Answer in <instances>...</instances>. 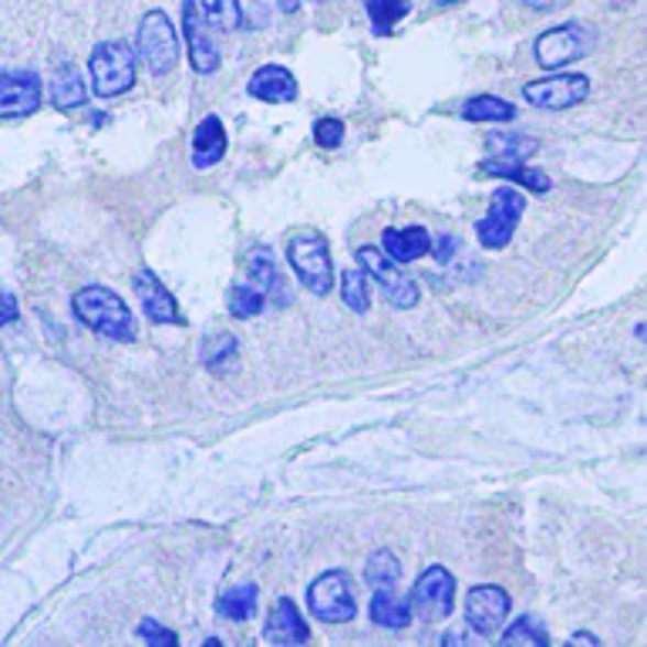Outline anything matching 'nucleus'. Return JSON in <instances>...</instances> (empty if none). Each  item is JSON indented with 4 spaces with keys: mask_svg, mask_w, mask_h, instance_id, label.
<instances>
[{
    "mask_svg": "<svg viewBox=\"0 0 647 647\" xmlns=\"http://www.w3.org/2000/svg\"><path fill=\"white\" fill-rule=\"evenodd\" d=\"M72 314L98 338L119 341V344H132L139 338L135 314L129 310V304L116 290H108V287H98V284L81 287L72 297Z\"/></svg>",
    "mask_w": 647,
    "mask_h": 647,
    "instance_id": "obj_1",
    "label": "nucleus"
},
{
    "mask_svg": "<svg viewBox=\"0 0 647 647\" xmlns=\"http://www.w3.org/2000/svg\"><path fill=\"white\" fill-rule=\"evenodd\" d=\"M287 263L294 270V277L300 281L304 290H310L314 297H328L335 290V260H331V246L317 230H300L290 237L287 243Z\"/></svg>",
    "mask_w": 647,
    "mask_h": 647,
    "instance_id": "obj_2",
    "label": "nucleus"
},
{
    "mask_svg": "<svg viewBox=\"0 0 647 647\" xmlns=\"http://www.w3.org/2000/svg\"><path fill=\"white\" fill-rule=\"evenodd\" d=\"M91 91L98 98H119L135 88V51L125 41H101L88 54Z\"/></svg>",
    "mask_w": 647,
    "mask_h": 647,
    "instance_id": "obj_3",
    "label": "nucleus"
},
{
    "mask_svg": "<svg viewBox=\"0 0 647 647\" xmlns=\"http://www.w3.org/2000/svg\"><path fill=\"white\" fill-rule=\"evenodd\" d=\"M307 607L317 621L324 624H351L358 614V601H354V580L344 570H328L320 573L310 586H307Z\"/></svg>",
    "mask_w": 647,
    "mask_h": 647,
    "instance_id": "obj_4",
    "label": "nucleus"
},
{
    "mask_svg": "<svg viewBox=\"0 0 647 647\" xmlns=\"http://www.w3.org/2000/svg\"><path fill=\"white\" fill-rule=\"evenodd\" d=\"M358 266L368 274V281H374L377 287H382V294L388 297V304L392 307H398V310H408V307H415L418 304V297H421V290H418V284L405 274V270L382 250V246H374V243H368V246H358Z\"/></svg>",
    "mask_w": 647,
    "mask_h": 647,
    "instance_id": "obj_5",
    "label": "nucleus"
},
{
    "mask_svg": "<svg viewBox=\"0 0 647 647\" xmlns=\"http://www.w3.org/2000/svg\"><path fill=\"white\" fill-rule=\"evenodd\" d=\"M593 51V31L583 28L580 21H567V24H557L550 31H544L536 37L533 44V58L539 68L547 72H560L580 58H586V54Z\"/></svg>",
    "mask_w": 647,
    "mask_h": 647,
    "instance_id": "obj_6",
    "label": "nucleus"
},
{
    "mask_svg": "<svg viewBox=\"0 0 647 647\" xmlns=\"http://www.w3.org/2000/svg\"><path fill=\"white\" fill-rule=\"evenodd\" d=\"M139 58L152 78L169 75L179 62V34L166 11H149L139 21Z\"/></svg>",
    "mask_w": 647,
    "mask_h": 647,
    "instance_id": "obj_7",
    "label": "nucleus"
},
{
    "mask_svg": "<svg viewBox=\"0 0 647 647\" xmlns=\"http://www.w3.org/2000/svg\"><path fill=\"white\" fill-rule=\"evenodd\" d=\"M412 617L418 621H446L456 611V577L452 570H446L442 563H431L428 570L418 573V580L412 583V597H408Z\"/></svg>",
    "mask_w": 647,
    "mask_h": 647,
    "instance_id": "obj_8",
    "label": "nucleus"
},
{
    "mask_svg": "<svg viewBox=\"0 0 647 647\" xmlns=\"http://www.w3.org/2000/svg\"><path fill=\"white\" fill-rule=\"evenodd\" d=\"M526 212V196L519 189H496L490 196V206H485V216L475 223V237L485 250H503L513 233L519 230V220Z\"/></svg>",
    "mask_w": 647,
    "mask_h": 647,
    "instance_id": "obj_9",
    "label": "nucleus"
},
{
    "mask_svg": "<svg viewBox=\"0 0 647 647\" xmlns=\"http://www.w3.org/2000/svg\"><path fill=\"white\" fill-rule=\"evenodd\" d=\"M523 98L544 112H567V108L590 98V78L577 72H557L547 78H536L523 85Z\"/></svg>",
    "mask_w": 647,
    "mask_h": 647,
    "instance_id": "obj_10",
    "label": "nucleus"
},
{
    "mask_svg": "<svg viewBox=\"0 0 647 647\" xmlns=\"http://www.w3.org/2000/svg\"><path fill=\"white\" fill-rule=\"evenodd\" d=\"M509 593L500 583H475L465 593V624L479 634V637H496L509 617Z\"/></svg>",
    "mask_w": 647,
    "mask_h": 647,
    "instance_id": "obj_11",
    "label": "nucleus"
},
{
    "mask_svg": "<svg viewBox=\"0 0 647 647\" xmlns=\"http://www.w3.org/2000/svg\"><path fill=\"white\" fill-rule=\"evenodd\" d=\"M132 290H135V297H139V304H142V314L152 320V324H166V328H183L186 324V317H183V310H179V304H176V297H173V290L162 284L152 270H135V277H132Z\"/></svg>",
    "mask_w": 647,
    "mask_h": 647,
    "instance_id": "obj_12",
    "label": "nucleus"
},
{
    "mask_svg": "<svg viewBox=\"0 0 647 647\" xmlns=\"http://www.w3.org/2000/svg\"><path fill=\"white\" fill-rule=\"evenodd\" d=\"M243 266H246V284H253L266 304H277V307H287L290 304V290L281 277V266H277V256L270 246L256 243L243 253Z\"/></svg>",
    "mask_w": 647,
    "mask_h": 647,
    "instance_id": "obj_13",
    "label": "nucleus"
},
{
    "mask_svg": "<svg viewBox=\"0 0 647 647\" xmlns=\"http://www.w3.org/2000/svg\"><path fill=\"white\" fill-rule=\"evenodd\" d=\"M41 95V78L34 72H0V119L34 116Z\"/></svg>",
    "mask_w": 647,
    "mask_h": 647,
    "instance_id": "obj_14",
    "label": "nucleus"
},
{
    "mask_svg": "<svg viewBox=\"0 0 647 647\" xmlns=\"http://www.w3.org/2000/svg\"><path fill=\"white\" fill-rule=\"evenodd\" d=\"M183 34H186V47H189V68L196 75H212L220 72V51L209 41L206 28H202V14L196 0H183Z\"/></svg>",
    "mask_w": 647,
    "mask_h": 647,
    "instance_id": "obj_15",
    "label": "nucleus"
},
{
    "mask_svg": "<svg viewBox=\"0 0 647 647\" xmlns=\"http://www.w3.org/2000/svg\"><path fill=\"white\" fill-rule=\"evenodd\" d=\"M246 95L263 105H290V101H297L300 85H297L294 72L284 65H260L246 81Z\"/></svg>",
    "mask_w": 647,
    "mask_h": 647,
    "instance_id": "obj_16",
    "label": "nucleus"
},
{
    "mask_svg": "<svg viewBox=\"0 0 647 647\" xmlns=\"http://www.w3.org/2000/svg\"><path fill=\"white\" fill-rule=\"evenodd\" d=\"M263 637H266L270 644H284V647H290V644H307V640H310V627H307V621H304L297 601H290V597H277V601H274V607H270V614H266Z\"/></svg>",
    "mask_w": 647,
    "mask_h": 647,
    "instance_id": "obj_17",
    "label": "nucleus"
},
{
    "mask_svg": "<svg viewBox=\"0 0 647 647\" xmlns=\"http://www.w3.org/2000/svg\"><path fill=\"white\" fill-rule=\"evenodd\" d=\"M230 149V135H227V125L220 116H206L196 132H193V149H189V158L196 169H209L216 166V162H223Z\"/></svg>",
    "mask_w": 647,
    "mask_h": 647,
    "instance_id": "obj_18",
    "label": "nucleus"
},
{
    "mask_svg": "<svg viewBox=\"0 0 647 647\" xmlns=\"http://www.w3.org/2000/svg\"><path fill=\"white\" fill-rule=\"evenodd\" d=\"M490 179H503V183H513L519 189H529L536 196H547L553 189V179L544 173V169H536V166H526L523 158H493V162H482L479 166Z\"/></svg>",
    "mask_w": 647,
    "mask_h": 647,
    "instance_id": "obj_19",
    "label": "nucleus"
},
{
    "mask_svg": "<svg viewBox=\"0 0 647 647\" xmlns=\"http://www.w3.org/2000/svg\"><path fill=\"white\" fill-rule=\"evenodd\" d=\"M382 250H385L398 266H405V263H415V260L428 256L431 237H428L425 227H388V230L382 233Z\"/></svg>",
    "mask_w": 647,
    "mask_h": 647,
    "instance_id": "obj_20",
    "label": "nucleus"
},
{
    "mask_svg": "<svg viewBox=\"0 0 647 647\" xmlns=\"http://www.w3.org/2000/svg\"><path fill=\"white\" fill-rule=\"evenodd\" d=\"M88 101V81L78 65H58L51 75V105L62 112H75Z\"/></svg>",
    "mask_w": 647,
    "mask_h": 647,
    "instance_id": "obj_21",
    "label": "nucleus"
},
{
    "mask_svg": "<svg viewBox=\"0 0 647 647\" xmlns=\"http://www.w3.org/2000/svg\"><path fill=\"white\" fill-rule=\"evenodd\" d=\"M371 621L377 627H388V630H402L412 624V607L405 597H398V593L392 586H377L374 597H371Z\"/></svg>",
    "mask_w": 647,
    "mask_h": 647,
    "instance_id": "obj_22",
    "label": "nucleus"
},
{
    "mask_svg": "<svg viewBox=\"0 0 647 647\" xmlns=\"http://www.w3.org/2000/svg\"><path fill=\"white\" fill-rule=\"evenodd\" d=\"M459 116L465 122H513L516 108H513V101H506L500 95H472L462 101Z\"/></svg>",
    "mask_w": 647,
    "mask_h": 647,
    "instance_id": "obj_23",
    "label": "nucleus"
},
{
    "mask_svg": "<svg viewBox=\"0 0 647 647\" xmlns=\"http://www.w3.org/2000/svg\"><path fill=\"white\" fill-rule=\"evenodd\" d=\"M240 358V341L230 331H216L202 341V364L216 374H223L227 368H233Z\"/></svg>",
    "mask_w": 647,
    "mask_h": 647,
    "instance_id": "obj_24",
    "label": "nucleus"
},
{
    "mask_svg": "<svg viewBox=\"0 0 647 647\" xmlns=\"http://www.w3.org/2000/svg\"><path fill=\"white\" fill-rule=\"evenodd\" d=\"M364 11L371 21L374 34H392L398 21H405L412 14V0H364Z\"/></svg>",
    "mask_w": 647,
    "mask_h": 647,
    "instance_id": "obj_25",
    "label": "nucleus"
},
{
    "mask_svg": "<svg viewBox=\"0 0 647 647\" xmlns=\"http://www.w3.org/2000/svg\"><path fill=\"white\" fill-rule=\"evenodd\" d=\"M256 611V583H243V586H233L227 593H220V601H216V614L240 624V621H250Z\"/></svg>",
    "mask_w": 647,
    "mask_h": 647,
    "instance_id": "obj_26",
    "label": "nucleus"
},
{
    "mask_svg": "<svg viewBox=\"0 0 647 647\" xmlns=\"http://www.w3.org/2000/svg\"><path fill=\"white\" fill-rule=\"evenodd\" d=\"M503 647H550V634L539 624L533 614H523L519 621H513L503 634H500Z\"/></svg>",
    "mask_w": 647,
    "mask_h": 647,
    "instance_id": "obj_27",
    "label": "nucleus"
},
{
    "mask_svg": "<svg viewBox=\"0 0 647 647\" xmlns=\"http://www.w3.org/2000/svg\"><path fill=\"white\" fill-rule=\"evenodd\" d=\"M341 297H344L351 314H368L371 310V287H368V274L361 266L341 270Z\"/></svg>",
    "mask_w": 647,
    "mask_h": 647,
    "instance_id": "obj_28",
    "label": "nucleus"
},
{
    "mask_svg": "<svg viewBox=\"0 0 647 647\" xmlns=\"http://www.w3.org/2000/svg\"><path fill=\"white\" fill-rule=\"evenodd\" d=\"M398 577H402V563H398V557L392 550H377V553L368 557L364 580H368L371 590H377V586H395Z\"/></svg>",
    "mask_w": 647,
    "mask_h": 647,
    "instance_id": "obj_29",
    "label": "nucleus"
},
{
    "mask_svg": "<svg viewBox=\"0 0 647 647\" xmlns=\"http://www.w3.org/2000/svg\"><path fill=\"white\" fill-rule=\"evenodd\" d=\"M227 310L237 320H250V317H260L266 310V297L253 284H233L227 290Z\"/></svg>",
    "mask_w": 647,
    "mask_h": 647,
    "instance_id": "obj_30",
    "label": "nucleus"
},
{
    "mask_svg": "<svg viewBox=\"0 0 647 647\" xmlns=\"http://www.w3.org/2000/svg\"><path fill=\"white\" fill-rule=\"evenodd\" d=\"M199 4V14L216 24L220 31H237L243 24V8L240 0H196Z\"/></svg>",
    "mask_w": 647,
    "mask_h": 647,
    "instance_id": "obj_31",
    "label": "nucleus"
},
{
    "mask_svg": "<svg viewBox=\"0 0 647 647\" xmlns=\"http://www.w3.org/2000/svg\"><path fill=\"white\" fill-rule=\"evenodd\" d=\"M485 152H490L493 158H526V155L536 152V139L496 132V135L485 139Z\"/></svg>",
    "mask_w": 647,
    "mask_h": 647,
    "instance_id": "obj_32",
    "label": "nucleus"
},
{
    "mask_svg": "<svg viewBox=\"0 0 647 647\" xmlns=\"http://www.w3.org/2000/svg\"><path fill=\"white\" fill-rule=\"evenodd\" d=\"M344 135H348V129H344L341 119L324 116V119L314 122V142H317L320 149H338V145L344 142Z\"/></svg>",
    "mask_w": 647,
    "mask_h": 647,
    "instance_id": "obj_33",
    "label": "nucleus"
},
{
    "mask_svg": "<svg viewBox=\"0 0 647 647\" xmlns=\"http://www.w3.org/2000/svg\"><path fill=\"white\" fill-rule=\"evenodd\" d=\"M135 634H139V640H145V644H152V647H176V644H179V634H173L169 627H162V624L152 621V617L142 621Z\"/></svg>",
    "mask_w": 647,
    "mask_h": 647,
    "instance_id": "obj_34",
    "label": "nucleus"
},
{
    "mask_svg": "<svg viewBox=\"0 0 647 647\" xmlns=\"http://www.w3.org/2000/svg\"><path fill=\"white\" fill-rule=\"evenodd\" d=\"M21 317V307H18V297L11 290L0 287V328H8V324H14Z\"/></svg>",
    "mask_w": 647,
    "mask_h": 647,
    "instance_id": "obj_35",
    "label": "nucleus"
},
{
    "mask_svg": "<svg viewBox=\"0 0 647 647\" xmlns=\"http://www.w3.org/2000/svg\"><path fill=\"white\" fill-rule=\"evenodd\" d=\"M456 250H459V243H456V237H439V240H431V260H436V263H449L452 256H456Z\"/></svg>",
    "mask_w": 647,
    "mask_h": 647,
    "instance_id": "obj_36",
    "label": "nucleus"
},
{
    "mask_svg": "<svg viewBox=\"0 0 647 647\" xmlns=\"http://www.w3.org/2000/svg\"><path fill=\"white\" fill-rule=\"evenodd\" d=\"M523 4L529 8V11H539V14H547V11H557L563 0H523Z\"/></svg>",
    "mask_w": 647,
    "mask_h": 647,
    "instance_id": "obj_37",
    "label": "nucleus"
},
{
    "mask_svg": "<svg viewBox=\"0 0 647 647\" xmlns=\"http://www.w3.org/2000/svg\"><path fill=\"white\" fill-rule=\"evenodd\" d=\"M570 640H573V644H593V647H597V644H601V637H593V634H586V630H580V634H573Z\"/></svg>",
    "mask_w": 647,
    "mask_h": 647,
    "instance_id": "obj_38",
    "label": "nucleus"
},
{
    "mask_svg": "<svg viewBox=\"0 0 647 647\" xmlns=\"http://www.w3.org/2000/svg\"><path fill=\"white\" fill-rule=\"evenodd\" d=\"M277 4H281V11H284V14H294V11L300 8V0H277Z\"/></svg>",
    "mask_w": 647,
    "mask_h": 647,
    "instance_id": "obj_39",
    "label": "nucleus"
},
{
    "mask_svg": "<svg viewBox=\"0 0 647 647\" xmlns=\"http://www.w3.org/2000/svg\"><path fill=\"white\" fill-rule=\"evenodd\" d=\"M439 8H452V4H459V0H436Z\"/></svg>",
    "mask_w": 647,
    "mask_h": 647,
    "instance_id": "obj_40",
    "label": "nucleus"
}]
</instances>
